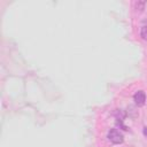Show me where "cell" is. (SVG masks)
I'll return each mask as SVG.
<instances>
[{
	"label": "cell",
	"mask_w": 147,
	"mask_h": 147,
	"mask_svg": "<svg viewBox=\"0 0 147 147\" xmlns=\"http://www.w3.org/2000/svg\"><path fill=\"white\" fill-rule=\"evenodd\" d=\"M107 138L108 140L111 142V144H115V145H119L124 141V136L123 133L117 130V129H110L108 131V134H107Z\"/></svg>",
	"instance_id": "1"
},
{
	"label": "cell",
	"mask_w": 147,
	"mask_h": 147,
	"mask_svg": "<svg viewBox=\"0 0 147 147\" xmlns=\"http://www.w3.org/2000/svg\"><path fill=\"white\" fill-rule=\"evenodd\" d=\"M133 100H134V103L138 106V107H142L146 102V94L144 91H137L133 95Z\"/></svg>",
	"instance_id": "2"
},
{
	"label": "cell",
	"mask_w": 147,
	"mask_h": 147,
	"mask_svg": "<svg viewBox=\"0 0 147 147\" xmlns=\"http://www.w3.org/2000/svg\"><path fill=\"white\" fill-rule=\"evenodd\" d=\"M140 36L144 40H147V25H144L141 28V31H140Z\"/></svg>",
	"instance_id": "3"
},
{
	"label": "cell",
	"mask_w": 147,
	"mask_h": 147,
	"mask_svg": "<svg viewBox=\"0 0 147 147\" xmlns=\"http://www.w3.org/2000/svg\"><path fill=\"white\" fill-rule=\"evenodd\" d=\"M142 133H144V136L147 138V127H144V130H142Z\"/></svg>",
	"instance_id": "4"
}]
</instances>
